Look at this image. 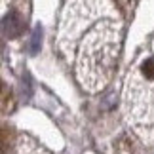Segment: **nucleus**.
Segmentation results:
<instances>
[{
	"mask_svg": "<svg viewBox=\"0 0 154 154\" xmlns=\"http://www.w3.org/2000/svg\"><path fill=\"white\" fill-rule=\"evenodd\" d=\"M40 44H42V31H40V27H36L34 32H32V40H31V51L38 53L40 51Z\"/></svg>",
	"mask_w": 154,
	"mask_h": 154,
	"instance_id": "f03ea898",
	"label": "nucleus"
},
{
	"mask_svg": "<svg viewBox=\"0 0 154 154\" xmlns=\"http://www.w3.org/2000/svg\"><path fill=\"white\" fill-rule=\"evenodd\" d=\"M23 31V19L17 14H10V15H6V19H4V32L8 34L10 38H14V36H19Z\"/></svg>",
	"mask_w": 154,
	"mask_h": 154,
	"instance_id": "f257e3e1",
	"label": "nucleus"
}]
</instances>
